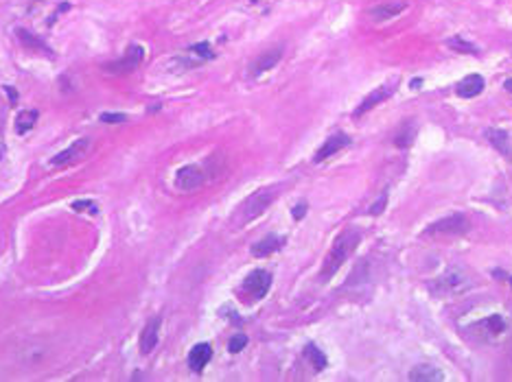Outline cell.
Instances as JSON below:
<instances>
[{
    "mask_svg": "<svg viewBox=\"0 0 512 382\" xmlns=\"http://www.w3.org/2000/svg\"><path fill=\"white\" fill-rule=\"evenodd\" d=\"M468 230V221L464 214H451L447 219L431 223L425 230L427 236H460Z\"/></svg>",
    "mask_w": 512,
    "mask_h": 382,
    "instance_id": "7",
    "label": "cell"
},
{
    "mask_svg": "<svg viewBox=\"0 0 512 382\" xmlns=\"http://www.w3.org/2000/svg\"><path fill=\"white\" fill-rule=\"evenodd\" d=\"M245 345H247V336H245V334H234V336L230 338V343H228V352L230 354H239Z\"/></svg>",
    "mask_w": 512,
    "mask_h": 382,
    "instance_id": "26",
    "label": "cell"
},
{
    "mask_svg": "<svg viewBox=\"0 0 512 382\" xmlns=\"http://www.w3.org/2000/svg\"><path fill=\"white\" fill-rule=\"evenodd\" d=\"M284 245V236H276V234H269L263 240H258L252 245V256L254 258H267L272 253L281 251V247Z\"/></svg>",
    "mask_w": 512,
    "mask_h": 382,
    "instance_id": "15",
    "label": "cell"
},
{
    "mask_svg": "<svg viewBox=\"0 0 512 382\" xmlns=\"http://www.w3.org/2000/svg\"><path fill=\"white\" fill-rule=\"evenodd\" d=\"M72 210H75V212H88V214H97V212H99L97 203H94V201H90V199L75 201V203H72Z\"/></svg>",
    "mask_w": 512,
    "mask_h": 382,
    "instance_id": "27",
    "label": "cell"
},
{
    "mask_svg": "<svg viewBox=\"0 0 512 382\" xmlns=\"http://www.w3.org/2000/svg\"><path fill=\"white\" fill-rule=\"evenodd\" d=\"M484 86H486V81H484L482 74H468V77H464L462 81L457 83L455 92H457V96H462V98H473L484 92Z\"/></svg>",
    "mask_w": 512,
    "mask_h": 382,
    "instance_id": "14",
    "label": "cell"
},
{
    "mask_svg": "<svg viewBox=\"0 0 512 382\" xmlns=\"http://www.w3.org/2000/svg\"><path fill=\"white\" fill-rule=\"evenodd\" d=\"M414 136H416V127L411 123H405L403 127H400V131L397 134V138H394V144H397L398 148L409 146L411 142H414Z\"/></svg>",
    "mask_w": 512,
    "mask_h": 382,
    "instance_id": "22",
    "label": "cell"
},
{
    "mask_svg": "<svg viewBox=\"0 0 512 382\" xmlns=\"http://www.w3.org/2000/svg\"><path fill=\"white\" fill-rule=\"evenodd\" d=\"M0 160H2V151H0Z\"/></svg>",
    "mask_w": 512,
    "mask_h": 382,
    "instance_id": "34",
    "label": "cell"
},
{
    "mask_svg": "<svg viewBox=\"0 0 512 382\" xmlns=\"http://www.w3.org/2000/svg\"><path fill=\"white\" fill-rule=\"evenodd\" d=\"M510 286H512V278H510Z\"/></svg>",
    "mask_w": 512,
    "mask_h": 382,
    "instance_id": "35",
    "label": "cell"
},
{
    "mask_svg": "<svg viewBox=\"0 0 512 382\" xmlns=\"http://www.w3.org/2000/svg\"><path fill=\"white\" fill-rule=\"evenodd\" d=\"M99 120L105 125H120V123H127V116L125 114H101Z\"/></svg>",
    "mask_w": 512,
    "mask_h": 382,
    "instance_id": "29",
    "label": "cell"
},
{
    "mask_svg": "<svg viewBox=\"0 0 512 382\" xmlns=\"http://www.w3.org/2000/svg\"><path fill=\"white\" fill-rule=\"evenodd\" d=\"M269 286H272V273L263 271V269H256V271H252L243 280L241 295L245 297V301H258V299H263V297L267 295Z\"/></svg>",
    "mask_w": 512,
    "mask_h": 382,
    "instance_id": "4",
    "label": "cell"
},
{
    "mask_svg": "<svg viewBox=\"0 0 512 382\" xmlns=\"http://www.w3.org/2000/svg\"><path fill=\"white\" fill-rule=\"evenodd\" d=\"M359 240H361V234H359L357 230H344L341 232V234L337 236V240L333 242V247H331L329 256H326V260H324V267H322L320 278L322 280L333 278V275L337 273V269L350 258V253L355 251Z\"/></svg>",
    "mask_w": 512,
    "mask_h": 382,
    "instance_id": "1",
    "label": "cell"
},
{
    "mask_svg": "<svg viewBox=\"0 0 512 382\" xmlns=\"http://www.w3.org/2000/svg\"><path fill=\"white\" fill-rule=\"evenodd\" d=\"M385 205H388V192H381L379 194V199L374 201V203L370 205V210H368V214H372V216H379V214H383L385 212Z\"/></svg>",
    "mask_w": 512,
    "mask_h": 382,
    "instance_id": "28",
    "label": "cell"
},
{
    "mask_svg": "<svg viewBox=\"0 0 512 382\" xmlns=\"http://www.w3.org/2000/svg\"><path fill=\"white\" fill-rule=\"evenodd\" d=\"M304 358H307L309 363L313 365V369H315V371L326 369V365H329V360H326L324 352H322V349H320L318 345H313V343H309V345L304 347Z\"/></svg>",
    "mask_w": 512,
    "mask_h": 382,
    "instance_id": "18",
    "label": "cell"
},
{
    "mask_svg": "<svg viewBox=\"0 0 512 382\" xmlns=\"http://www.w3.org/2000/svg\"><path fill=\"white\" fill-rule=\"evenodd\" d=\"M276 199V188H263L258 190V192L250 194V197L245 199V203L241 205V221L247 223V221H254L256 216H261L263 212H265L269 205H272V201Z\"/></svg>",
    "mask_w": 512,
    "mask_h": 382,
    "instance_id": "3",
    "label": "cell"
},
{
    "mask_svg": "<svg viewBox=\"0 0 512 382\" xmlns=\"http://www.w3.org/2000/svg\"><path fill=\"white\" fill-rule=\"evenodd\" d=\"M142 59H145V48L138 46V44H131L129 48L125 50V55H120L118 59L105 63L103 68L108 72H112V74H129V72H134L136 68L140 66Z\"/></svg>",
    "mask_w": 512,
    "mask_h": 382,
    "instance_id": "5",
    "label": "cell"
},
{
    "mask_svg": "<svg viewBox=\"0 0 512 382\" xmlns=\"http://www.w3.org/2000/svg\"><path fill=\"white\" fill-rule=\"evenodd\" d=\"M486 138L490 140V144H493L497 151H501L504 155H508L510 148H508V134L501 129H488L486 131Z\"/></svg>",
    "mask_w": 512,
    "mask_h": 382,
    "instance_id": "20",
    "label": "cell"
},
{
    "mask_svg": "<svg viewBox=\"0 0 512 382\" xmlns=\"http://www.w3.org/2000/svg\"><path fill=\"white\" fill-rule=\"evenodd\" d=\"M409 380L414 382H440L445 380V374L440 369L431 367V365H418L409 371Z\"/></svg>",
    "mask_w": 512,
    "mask_h": 382,
    "instance_id": "16",
    "label": "cell"
},
{
    "mask_svg": "<svg viewBox=\"0 0 512 382\" xmlns=\"http://www.w3.org/2000/svg\"><path fill=\"white\" fill-rule=\"evenodd\" d=\"M188 52H195L199 59H213V57H215V52H213V48H210L208 42H199V44H193L191 48H188Z\"/></svg>",
    "mask_w": 512,
    "mask_h": 382,
    "instance_id": "25",
    "label": "cell"
},
{
    "mask_svg": "<svg viewBox=\"0 0 512 382\" xmlns=\"http://www.w3.org/2000/svg\"><path fill=\"white\" fill-rule=\"evenodd\" d=\"M213 358V347L208 343H197L191 352H188V369L199 374L204 371V367L208 365V360Z\"/></svg>",
    "mask_w": 512,
    "mask_h": 382,
    "instance_id": "13",
    "label": "cell"
},
{
    "mask_svg": "<svg viewBox=\"0 0 512 382\" xmlns=\"http://www.w3.org/2000/svg\"><path fill=\"white\" fill-rule=\"evenodd\" d=\"M291 214H293V219H295V221H300L304 214H307V203H298V205L293 208Z\"/></svg>",
    "mask_w": 512,
    "mask_h": 382,
    "instance_id": "30",
    "label": "cell"
},
{
    "mask_svg": "<svg viewBox=\"0 0 512 382\" xmlns=\"http://www.w3.org/2000/svg\"><path fill=\"white\" fill-rule=\"evenodd\" d=\"M208 168L199 166V164H186L175 173V188L182 190V192H193V190L202 188V186L208 182Z\"/></svg>",
    "mask_w": 512,
    "mask_h": 382,
    "instance_id": "2",
    "label": "cell"
},
{
    "mask_svg": "<svg viewBox=\"0 0 512 382\" xmlns=\"http://www.w3.org/2000/svg\"><path fill=\"white\" fill-rule=\"evenodd\" d=\"M15 33L20 35V42L26 46V48H31V50H40V52H44V55H53V50L49 48V46L44 44V42L40 40L38 35H33V33H29V31H24V29H18Z\"/></svg>",
    "mask_w": 512,
    "mask_h": 382,
    "instance_id": "17",
    "label": "cell"
},
{
    "mask_svg": "<svg viewBox=\"0 0 512 382\" xmlns=\"http://www.w3.org/2000/svg\"><path fill=\"white\" fill-rule=\"evenodd\" d=\"M281 59H283V46H274V48L261 52V55L250 63V74L252 77H261L263 72L272 70Z\"/></svg>",
    "mask_w": 512,
    "mask_h": 382,
    "instance_id": "9",
    "label": "cell"
},
{
    "mask_svg": "<svg viewBox=\"0 0 512 382\" xmlns=\"http://www.w3.org/2000/svg\"><path fill=\"white\" fill-rule=\"evenodd\" d=\"M447 46L451 50H455V52H464V55H475L477 52V46L475 44H471V42H466L464 37H449L447 40Z\"/></svg>",
    "mask_w": 512,
    "mask_h": 382,
    "instance_id": "21",
    "label": "cell"
},
{
    "mask_svg": "<svg viewBox=\"0 0 512 382\" xmlns=\"http://www.w3.org/2000/svg\"><path fill=\"white\" fill-rule=\"evenodd\" d=\"M90 148H92V140H90V138H79V140H75L68 148L59 151L55 157H53L51 166L61 168V166H70V164H77V162L86 160Z\"/></svg>",
    "mask_w": 512,
    "mask_h": 382,
    "instance_id": "6",
    "label": "cell"
},
{
    "mask_svg": "<svg viewBox=\"0 0 512 382\" xmlns=\"http://www.w3.org/2000/svg\"><path fill=\"white\" fill-rule=\"evenodd\" d=\"M35 123H38V111L24 109L15 116V131H18V134H26V131L33 129Z\"/></svg>",
    "mask_w": 512,
    "mask_h": 382,
    "instance_id": "19",
    "label": "cell"
},
{
    "mask_svg": "<svg viewBox=\"0 0 512 382\" xmlns=\"http://www.w3.org/2000/svg\"><path fill=\"white\" fill-rule=\"evenodd\" d=\"M462 282H466V278L462 275V271H457V269H453V271H449V275L445 278V286H449V288H453V290H457V288H462Z\"/></svg>",
    "mask_w": 512,
    "mask_h": 382,
    "instance_id": "24",
    "label": "cell"
},
{
    "mask_svg": "<svg viewBox=\"0 0 512 382\" xmlns=\"http://www.w3.org/2000/svg\"><path fill=\"white\" fill-rule=\"evenodd\" d=\"M482 328H486L488 334H501L506 330V321L501 319L499 315H490V317H486V319L482 321Z\"/></svg>",
    "mask_w": 512,
    "mask_h": 382,
    "instance_id": "23",
    "label": "cell"
},
{
    "mask_svg": "<svg viewBox=\"0 0 512 382\" xmlns=\"http://www.w3.org/2000/svg\"><path fill=\"white\" fill-rule=\"evenodd\" d=\"M420 86H423V79H414V81H411V88L414 90H418Z\"/></svg>",
    "mask_w": 512,
    "mask_h": 382,
    "instance_id": "32",
    "label": "cell"
},
{
    "mask_svg": "<svg viewBox=\"0 0 512 382\" xmlns=\"http://www.w3.org/2000/svg\"><path fill=\"white\" fill-rule=\"evenodd\" d=\"M392 92L394 90L392 88H388V86H383V88H377V90H372L370 94H368L366 98L361 100V103H359V107L355 109V118H359V116H363L366 114V111H370L372 107H377L379 103H383V100H388L390 96H392Z\"/></svg>",
    "mask_w": 512,
    "mask_h": 382,
    "instance_id": "12",
    "label": "cell"
},
{
    "mask_svg": "<svg viewBox=\"0 0 512 382\" xmlns=\"http://www.w3.org/2000/svg\"><path fill=\"white\" fill-rule=\"evenodd\" d=\"M4 90H7V94H9V98H11V103H15V100H18V92H13V88H9V86L4 88Z\"/></svg>",
    "mask_w": 512,
    "mask_h": 382,
    "instance_id": "31",
    "label": "cell"
},
{
    "mask_svg": "<svg viewBox=\"0 0 512 382\" xmlns=\"http://www.w3.org/2000/svg\"><path fill=\"white\" fill-rule=\"evenodd\" d=\"M504 88H506V90H508V92L512 94V79H508V81L504 83Z\"/></svg>",
    "mask_w": 512,
    "mask_h": 382,
    "instance_id": "33",
    "label": "cell"
},
{
    "mask_svg": "<svg viewBox=\"0 0 512 382\" xmlns=\"http://www.w3.org/2000/svg\"><path fill=\"white\" fill-rule=\"evenodd\" d=\"M350 144V138H348L346 134H337V136H331L329 140L324 142V144L320 146V151L313 155V162L315 164H320V162H324V160H329L331 155H335L337 151H341L344 146H348Z\"/></svg>",
    "mask_w": 512,
    "mask_h": 382,
    "instance_id": "11",
    "label": "cell"
},
{
    "mask_svg": "<svg viewBox=\"0 0 512 382\" xmlns=\"http://www.w3.org/2000/svg\"><path fill=\"white\" fill-rule=\"evenodd\" d=\"M409 4L405 0H392V2H381L377 7L368 9V15L374 20V22H388V20H394L397 15H400L403 11H407Z\"/></svg>",
    "mask_w": 512,
    "mask_h": 382,
    "instance_id": "8",
    "label": "cell"
},
{
    "mask_svg": "<svg viewBox=\"0 0 512 382\" xmlns=\"http://www.w3.org/2000/svg\"><path fill=\"white\" fill-rule=\"evenodd\" d=\"M160 323H162L160 317H154V319L145 326V330H142V334H140V352L145 354V356L154 352L156 345H158V341H160Z\"/></svg>",
    "mask_w": 512,
    "mask_h": 382,
    "instance_id": "10",
    "label": "cell"
}]
</instances>
